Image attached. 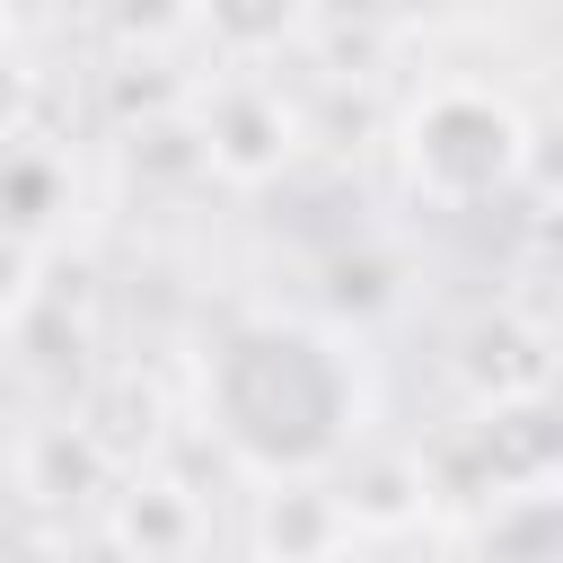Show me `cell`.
<instances>
[{
    "label": "cell",
    "instance_id": "1",
    "mask_svg": "<svg viewBox=\"0 0 563 563\" xmlns=\"http://www.w3.org/2000/svg\"><path fill=\"white\" fill-rule=\"evenodd\" d=\"M211 413H220V440L264 466V475H299V466H325L352 431V378H343V352L308 325H238L211 361Z\"/></svg>",
    "mask_w": 563,
    "mask_h": 563
},
{
    "label": "cell",
    "instance_id": "2",
    "mask_svg": "<svg viewBox=\"0 0 563 563\" xmlns=\"http://www.w3.org/2000/svg\"><path fill=\"white\" fill-rule=\"evenodd\" d=\"M405 158H413V185H431L440 202H475V194H493L519 167V114L475 97V88H440L413 114Z\"/></svg>",
    "mask_w": 563,
    "mask_h": 563
},
{
    "label": "cell",
    "instance_id": "3",
    "mask_svg": "<svg viewBox=\"0 0 563 563\" xmlns=\"http://www.w3.org/2000/svg\"><path fill=\"white\" fill-rule=\"evenodd\" d=\"M290 18H299V0H211V26L238 44H273Z\"/></svg>",
    "mask_w": 563,
    "mask_h": 563
}]
</instances>
